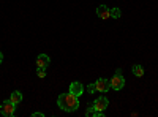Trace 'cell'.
<instances>
[{
  "instance_id": "1",
  "label": "cell",
  "mask_w": 158,
  "mask_h": 117,
  "mask_svg": "<svg viewBox=\"0 0 158 117\" xmlns=\"http://www.w3.org/2000/svg\"><path fill=\"white\" fill-rule=\"evenodd\" d=\"M57 106L62 111L67 112H73L79 108V97H76L74 94L68 92V94H60L57 98Z\"/></svg>"
},
{
  "instance_id": "2",
  "label": "cell",
  "mask_w": 158,
  "mask_h": 117,
  "mask_svg": "<svg viewBox=\"0 0 158 117\" xmlns=\"http://www.w3.org/2000/svg\"><path fill=\"white\" fill-rule=\"evenodd\" d=\"M109 81H111V89H114V90L123 89V86H125V77H123V74H122V70L117 68V71H115L114 76H112V79H109Z\"/></svg>"
},
{
  "instance_id": "3",
  "label": "cell",
  "mask_w": 158,
  "mask_h": 117,
  "mask_svg": "<svg viewBox=\"0 0 158 117\" xmlns=\"http://www.w3.org/2000/svg\"><path fill=\"white\" fill-rule=\"evenodd\" d=\"M0 114H2L3 117H13L16 114V105L15 103H11V100H5L2 103V106H0Z\"/></svg>"
},
{
  "instance_id": "4",
  "label": "cell",
  "mask_w": 158,
  "mask_h": 117,
  "mask_svg": "<svg viewBox=\"0 0 158 117\" xmlns=\"http://www.w3.org/2000/svg\"><path fill=\"white\" fill-rule=\"evenodd\" d=\"M95 87H97V92H100V94H106L108 90L111 89V81L106 79V77H100V79L95 81Z\"/></svg>"
},
{
  "instance_id": "5",
  "label": "cell",
  "mask_w": 158,
  "mask_h": 117,
  "mask_svg": "<svg viewBox=\"0 0 158 117\" xmlns=\"http://www.w3.org/2000/svg\"><path fill=\"white\" fill-rule=\"evenodd\" d=\"M108 105H109V101H108V98L106 97H98L95 101H94V108H95V111H106V108H108Z\"/></svg>"
},
{
  "instance_id": "6",
  "label": "cell",
  "mask_w": 158,
  "mask_h": 117,
  "mask_svg": "<svg viewBox=\"0 0 158 117\" xmlns=\"http://www.w3.org/2000/svg\"><path fill=\"white\" fill-rule=\"evenodd\" d=\"M70 92L74 94L76 97H81V95L84 94V86L79 82V81H74V82L70 84Z\"/></svg>"
},
{
  "instance_id": "7",
  "label": "cell",
  "mask_w": 158,
  "mask_h": 117,
  "mask_svg": "<svg viewBox=\"0 0 158 117\" xmlns=\"http://www.w3.org/2000/svg\"><path fill=\"white\" fill-rule=\"evenodd\" d=\"M49 63H51V59H49V56H46V54H40V56L36 57V67H38V68H48Z\"/></svg>"
},
{
  "instance_id": "8",
  "label": "cell",
  "mask_w": 158,
  "mask_h": 117,
  "mask_svg": "<svg viewBox=\"0 0 158 117\" xmlns=\"http://www.w3.org/2000/svg\"><path fill=\"white\" fill-rule=\"evenodd\" d=\"M97 15H98L100 19H109L111 18V11H109V8L106 5H100L97 8Z\"/></svg>"
},
{
  "instance_id": "9",
  "label": "cell",
  "mask_w": 158,
  "mask_h": 117,
  "mask_svg": "<svg viewBox=\"0 0 158 117\" xmlns=\"http://www.w3.org/2000/svg\"><path fill=\"white\" fill-rule=\"evenodd\" d=\"M10 100H11V103H15V105L18 106L19 103L22 101V94L19 92V90H15V92L10 95Z\"/></svg>"
},
{
  "instance_id": "10",
  "label": "cell",
  "mask_w": 158,
  "mask_h": 117,
  "mask_svg": "<svg viewBox=\"0 0 158 117\" xmlns=\"http://www.w3.org/2000/svg\"><path fill=\"white\" fill-rule=\"evenodd\" d=\"M131 71H133V74L135 76H138V77H142L144 76V68H142V65H133V68H131Z\"/></svg>"
},
{
  "instance_id": "11",
  "label": "cell",
  "mask_w": 158,
  "mask_h": 117,
  "mask_svg": "<svg viewBox=\"0 0 158 117\" xmlns=\"http://www.w3.org/2000/svg\"><path fill=\"white\" fill-rule=\"evenodd\" d=\"M109 11H111V18H114V19H118V18H120V15H122L120 10H118L117 6L115 8H109Z\"/></svg>"
},
{
  "instance_id": "12",
  "label": "cell",
  "mask_w": 158,
  "mask_h": 117,
  "mask_svg": "<svg viewBox=\"0 0 158 117\" xmlns=\"http://www.w3.org/2000/svg\"><path fill=\"white\" fill-rule=\"evenodd\" d=\"M94 114H95V108H94V105H90V106L87 108V111H85V115H87V117H90V115L94 117Z\"/></svg>"
},
{
  "instance_id": "13",
  "label": "cell",
  "mask_w": 158,
  "mask_h": 117,
  "mask_svg": "<svg viewBox=\"0 0 158 117\" xmlns=\"http://www.w3.org/2000/svg\"><path fill=\"white\" fill-rule=\"evenodd\" d=\"M36 74H38V77H46V68H38L36 70Z\"/></svg>"
},
{
  "instance_id": "14",
  "label": "cell",
  "mask_w": 158,
  "mask_h": 117,
  "mask_svg": "<svg viewBox=\"0 0 158 117\" xmlns=\"http://www.w3.org/2000/svg\"><path fill=\"white\" fill-rule=\"evenodd\" d=\"M87 90H89V94H94L95 90H97V87H95V82H94V84H89V86H87Z\"/></svg>"
},
{
  "instance_id": "15",
  "label": "cell",
  "mask_w": 158,
  "mask_h": 117,
  "mask_svg": "<svg viewBox=\"0 0 158 117\" xmlns=\"http://www.w3.org/2000/svg\"><path fill=\"white\" fill-rule=\"evenodd\" d=\"M43 115H44L43 112H33L32 114V117H43Z\"/></svg>"
},
{
  "instance_id": "16",
  "label": "cell",
  "mask_w": 158,
  "mask_h": 117,
  "mask_svg": "<svg viewBox=\"0 0 158 117\" xmlns=\"http://www.w3.org/2000/svg\"><path fill=\"white\" fill-rule=\"evenodd\" d=\"M2 62H3V54L0 52V65H2Z\"/></svg>"
}]
</instances>
